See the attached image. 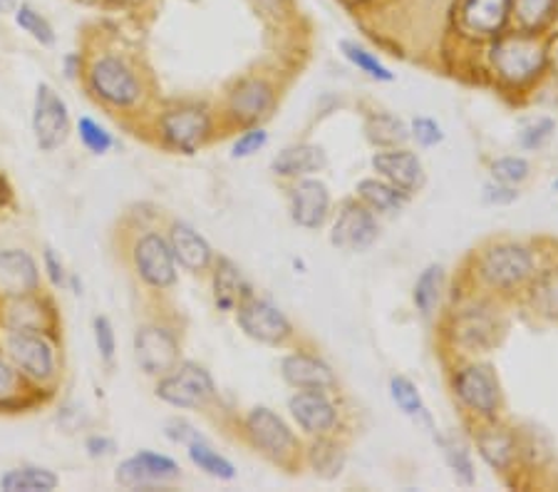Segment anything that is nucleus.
<instances>
[{
    "label": "nucleus",
    "mask_w": 558,
    "mask_h": 492,
    "mask_svg": "<svg viewBox=\"0 0 558 492\" xmlns=\"http://www.w3.org/2000/svg\"><path fill=\"white\" fill-rule=\"evenodd\" d=\"M492 65L511 85H524L546 68V45L536 33L499 35L492 45Z\"/></svg>",
    "instance_id": "nucleus-1"
},
{
    "label": "nucleus",
    "mask_w": 558,
    "mask_h": 492,
    "mask_svg": "<svg viewBox=\"0 0 558 492\" xmlns=\"http://www.w3.org/2000/svg\"><path fill=\"white\" fill-rule=\"evenodd\" d=\"M89 89L97 100L112 107H132L140 103L142 85L134 70L117 56H102L89 65Z\"/></svg>",
    "instance_id": "nucleus-2"
},
{
    "label": "nucleus",
    "mask_w": 558,
    "mask_h": 492,
    "mask_svg": "<svg viewBox=\"0 0 558 492\" xmlns=\"http://www.w3.org/2000/svg\"><path fill=\"white\" fill-rule=\"evenodd\" d=\"M246 435L251 445L274 463L288 465L295 458V453H299V441H295L291 428L286 425V420L281 416H276L274 410L266 406L251 410L246 418Z\"/></svg>",
    "instance_id": "nucleus-3"
},
{
    "label": "nucleus",
    "mask_w": 558,
    "mask_h": 492,
    "mask_svg": "<svg viewBox=\"0 0 558 492\" xmlns=\"http://www.w3.org/2000/svg\"><path fill=\"white\" fill-rule=\"evenodd\" d=\"M214 391L209 371L196 363H179L157 383V396L174 408H202L214 398Z\"/></svg>",
    "instance_id": "nucleus-4"
},
{
    "label": "nucleus",
    "mask_w": 558,
    "mask_h": 492,
    "mask_svg": "<svg viewBox=\"0 0 558 492\" xmlns=\"http://www.w3.org/2000/svg\"><path fill=\"white\" fill-rule=\"evenodd\" d=\"M179 338L172 328L144 324L134 334V358L147 375H167L179 365Z\"/></svg>",
    "instance_id": "nucleus-5"
},
{
    "label": "nucleus",
    "mask_w": 558,
    "mask_h": 492,
    "mask_svg": "<svg viewBox=\"0 0 558 492\" xmlns=\"http://www.w3.org/2000/svg\"><path fill=\"white\" fill-rule=\"evenodd\" d=\"M134 268H137L140 279L151 286V289H169L177 281V259L165 239L157 231H147L134 241Z\"/></svg>",
    "instance_id": "nucleus-6"
},
{
    "label": "nucleus",
    "mask_w": 558,
    "mask_h": 492,
    "mask_svg": "<svg viewBox=\"0 0 558 492\" xmlns=\"http://www.w3.org/2000/svg\"><path fill=\"white\" fill-rule=\"evenodd\" d=\"M534 272V256L517 244H499L480 259V274L494 289H514Z\"/></svg>",
    "instance_id": "nucleus-7"
},
{
    "label": "nucleus",
    "mask_w": 558,
    "mask_h": 492,
    "mask_svg": "<svg viewBox=\"0 0 558 492\" xmlns=\"http://www.w3.org/2000/svg\"><path fill=\"white\" fill-rule=\"evenodd\" d=\"M33 132L43 152L58 149L70 132L68 105L50 85H38L33 105Z\"/></svg>",
    "instance_id": "nucleus-8"
},
{
    "label": "nucleus",
    "mask_w": 558,
    "mask_h": 492,
    "mask_svg": "<svg viewBox=\"0 0 558 492\" xmlns=\"http://www.w3.org/2000/svg\"><path fill=\"white\" fill-rule=\"evenodd\" d=\"M159 130L169 147L184 152V155H192V152L199 149L206 137H209L211 118L209 112L202 110V107H174V110L161 115Z\"/></svg>",
    "instance_id": "nucleus-9"
},
{
    "label": "nucleus",
    "mask_w": 558,
    "mask_h": 492,
    "mask_svg": "<svg viewBox=\"0 0 558 492\" xmlns=\"http://www.w3.org/2000/svg\"><path fill=\"white\" fill-rule=\"evenodd\" d=\"M457 31L474 38H499L511 21V0H457Z\"/></svg>",
    "instance_id": "nucleus-10"
},
{
    "label": "nucleus",
    "mask_w": 558,
    "mask_h": 492,
    "mask_svg": "<svg viewBox=\"0 0 558 492\" xmlns=\"http://www.w3.org/2000/svg\"><path fill=\"white\" fill-rule=\"evenodd\" d=\"M239 311V326L244 328L248 338H254L258 344H271L278 346L283 344L286 338H291L293 328L291 321L286 319V313L274 307L271 301L256 299L254 293L241 303Z\"/></svg>",
    "instance_id": "nucleus-11"
},
{
    "label": "nucleus",
    "mask_w": 558,
    "mask_h": 492,
    "mask_svg": "<svg viewBox=\"0 0 558 492\" xmlns=\"http://www.w3.org/2000/svg\"><path fill=\"white\" fill-rule=\"evenodd\" d=\"M454 393L466 408L480 416H497L501 406L499 379L492 365H466L454 375Z\"/></svg>",
    "instance_id": "nucleus-12"
},
{
    "label": "nucleus",
    "mask_w": 558,
    "mask_h": 492,
    "mask_svg": "<svg viewBox=\"0 0 558 492\" xmlns=\"http://www.w3.org/2000/svg\"><path fill=\"white\" fill-rule=\"evenodd\" d=\"M8 353L25 375L48 381L56 373V351L40 331H13L8 336Z\"/></svg>",
    "instance_id": "nucleus-13"
},
{
    "label": "nucleus",
    "mask_w": 558,
    "mask_h": 492,
    "mask_svg": "<svg viewBox=\"0 0 558 492\" xmlns=\"http://www.w3.org/2000/svg\"><path fill=\"white\" fill-rule=\"evenodd\" d=\"M377 239V221L367 204L345 202L336 224H332L330 241L345 252H365Z\"/></svg>",
    "instance_id": "nucleus-14"
},
{
    "label": "nucleus",
    "mask_w": 558,
    "mask_h": 492,
    "mask_svg": "<svg viewBox=\"0 0 558 492\" xmlns=\"http://www.w3.org/2000/svg\"><path fill=\"white\" fill-rule=\"evenodd\" d=\"M182 476L179 465L155 451H140L117 468V482L124 488H151L157 482H169Z\"/></svg>",
    "instance_id": "nucleus-15"
},
{
    "label": "nucleus",
    "mask_w": 558,
    "mask_h": 492,
    "mask_svg": "<svg viewBox=\"0 0 558 492\" xmlns=\"http://www.w3.org/2000/svg\"><path fill=\"white\" fill-rule=\"evenodd\" d=\"M291 416L308 435H328L338 423V410L326 391H299L288 400Z\"/></svg>",
    "instance_id": "nucleus-16"
},
{
    "label": "nucleus",
    "mask_w": 558,
    "mask_h": 492,
    "mask_svg": "<svg viewBox=\"0 0 558 492\" xmlns=\"http://www.w3.org/2000/svg\"><path fill=\"white\" fill-rule=\"evenodd\" d=\"M330 194L318 179H301L291 190V219L303 229H318L328 219Z\"/></svg>",
    "instance_id": "nucleus-17"
},
{
    "label": "nucleus",
    "mask_w": 558,
    "mask_h": 492,
    "mask_svg": "<svg viewBox=\"0 0 558 492\" xmlns=\"http://www.w3.org/2000/svg\"><path fill=\"white\" fill-rule=\"evenodd\" d=\"M373 167L377 169V175H383L387 182L408 194L417 192L422 182H425V172H422V163L415 152H408V149L377 152L373 157Z\"/></svg>",
    "instance_id": "nucleus-18"
},
{
    "label": "nucleus",
    "mask_w": 558,
    "mask_h": 492,
    "mask_svg": "<svg viewBox=\"0 0 558 492\" xmlns=\"http://www.w3.org/2000/svg\"><path fill=\"white\" fill-rule=\"evenodd\" d=\"M40 284L38 264L28 252L5 249L0 252V291L8 297H28Z\"/></svg>",
    "instance_id": "nucleus-19"
},
{
    "label": "nucleus",
    "mask_w": 558,
    "mask_h": 492,
    "mask_svg": "<svg viewBox=\"0 0 558 492\" xmlns=\"http://www.w3.org/2000/svg\"><path fill=\"white\" fill-rule=\"evenodd\" d=\"M274 103H276L274 87L268 85L266 80L251 77V80H244V83H239L236 89L231 93L229 112L239 122L254 124L258 120H264L266 115L271 112Z\"/></svg>",
    "instance_id": "nucleus-20"
},
{
    "label": "nucleus",
    "mask_w": 558,
    "mask_h": 492,
    "mask_svg": "<svg viewBox=\"0 0 558 492\" xmlns=\"http://www.w3.org/2000/svg\"><path fill=\"white\" fill-rule=\"evenodd\" d=\"M281 373L286 383H291L299 391H330L336 388V375H332L330 365L320 361L318 356L311 353H291L283 358Z\"/></svg>",
    "instance_id": "nucleus-21"
},
{
    "label": "nucleus",
    "mask_w": 558,
    "mask_h": 492,
    "mask_svg": "<svg viewBox=\"0 0 558 492\" xmlns=\"http://www.w3.org/2000/svg\"><path fill=\"white\" fill-rule=\"evenodd\" d=\"M169 247H172L177 262L189 268V272H204L214 259L209 241L194 227H189L186 221L172 224V229H169Z\"/></svg>",
    "instance_id": "nucleus-22"
},
{
    "label": "nucleus",
    "mask_w": 558,
    "mask_h": 492,
    "mask_svg": "<svg viewBox=\"0 0 558 492\" xmlns=\"http://www.w3.org/2000/svg\"><path fill=\"white\" fill-rule=\"evenodd\" d=\"M326 167V152L318 145H293L278 152L271 163L274 175L278 177H308Z\"/></svg>",
    "instance_id": "nucleus-23"
},
{
    "label": "nucleus",
    "mask_w": 558,
    "mask_h": 492,
    "mask_svg": "<svg viewBox=\"0 0 558 492\" xmlns=\"http://www.w3.org/2000/svg\"><path fill=\"white\" fill-rule=\"evenodd\" d=\"M214 297L221 311H236L251 297V289L244 274L233 266L229 259H219L214 274Z\"/></svg>",
    "instance_id": "nucleus-24"
},
{
    "label": "nucleus",
    "mask_w": 558,
    "mask_h": 492,
    "mask_svg": "<svg viewBox=\"0 0 558 492\" xmlns=\"http://www.w3.org/2000/svg\"><path fill=\"white\" fill-rule=\"evenodd\" d=\"M558 17V0H511V21L521 33L542 35Z\"/></svg>",
    "instance_id": "nucleus-25"
},
{
    "label": "nucleus",
    "mask_w": 558,
    "mask_h": 492,
    "mask_svg": "<svg viewBox=\"0 0 558 492\" xmlns=\"http://www.w3.org/2000/svg\"><path fill=\"white\" fill-rule=\"evenodd\" d=\"M476 447H480V455L494 470H507L514 463L517 443L504 428H487V431H482L476 435Z\"/></svg>",
    "instance_id": "nucleus-26"
},
{
    "label": "nucleus",
    "mask_w": 558,
    "mask_h": 492,
    "mask_svg": "<svg viewBox=\"0 0 558 492\" xmlns=\"http://www.w3.org/2000/svg\"><path fill=\"white\" fill-rule=\"evenodd\" d=\"M357 194L367 207L385 214L400 212L404 207V202H408V192L398 190V187L387 182V179H363V182L357 184Z\"/></svg>",
    "instance_id": "nucleus-27"
},
{
    "label": "nucleus",
    "mask_w": 558,
    "mask_h": 492,
    "mask_svg": "<svg viewBox=\"0 0 558 492\" xmlns=\"http://www.w3.org/2000/svg\"><path fill=\"white\" fill-rule=\"evenodd\" d=\"M58 476L56 472L45 470V468H15L8 470L3 478H0V488L8 492H50L58 488Z\"/></svg>",
    "instance_id": "nucleus-28"
},
{
    "label": "nucleus",
    "mask_w": 558,
    "mask_h": 492,
    "mask_svg": "<svg viewBox=\"0 0 558 492\" xmlns=\"http://www.w3.org/2000/svg\"><path fill=\"white\" fill-rule=\"evenodd\" d=\"M454 331H457L459 344L472 348V351H484V348H489L494 341H497V334H494L497 326H494V321H489L484 313H476V311L464 313V316L459 319Z\"/></svg>",
    "instance_id": "nucleus-29"
},
{
    "label": "nucleus",
    "mask_w": 558,
    "mask_h": 492,
    "mask_svg": "<svg viewBox=\"0 0 558 492\" xmlns=\"http://www.w3.org/2000/svg\"><path fill=\"white\" fill-rule=\"evenodd\" d=\"M189 458H192V463L196 465V468L204 470L206 476L211 478H219V480H233L236 478V468L223 458V455H219L214 451V447L204 441V437H199V441L189 443Z\"/></svg>",
    "instance_id": "nucleus-30"
},
{
    "label": "nucleus",
    "mask_w": 558,
    "mask_h": 492,
    "mask_svg": "<svg viewBox=\"0 0 558 492\" xmlns=\"http://www.w3.org/2000/svg\"><path fill=\"white\" fill-rule=\"evenodd\" d=\"M445 289V268L442 266H427L425 272L420 274V279L415 284V307L422 313V316H429L435 307L439 303V297H442Z\"/></svg>",
    "instance_id": "nucleus-31"
},
{
    "label": "nucleus",
    "mask_w": 558,
    "mask_h": 492,
    "mask_svg": "<svg viewBox=\"0 0 558 492\" xmlns=\"http://www.w3.org/2000/svg\"><path fill=\"white\" fill-rule=\"evenodd\" d=\"M390 396H392L395 403H398V408L402 410L404 416H410L415 420L422 418V420H427V423H429L425 400H422L417 386L410 379H404V375H395V379L390 381Z\"/></svg>",
    "instance_id": "nucleus-32"
},
{
    "label": "nucleus",
    "mask_w": 558,
    "mask_h": 492,
    "mask_svg": "<svg viewBox=\"0 0 558 492\" xmlns=\"http://www.w3.org/2000/svg\"><path fill=\"white\" fill-rule=\"evenodd\" d=\"M8 324L13 331H45V309L28 297H15V303L8 311Z\"/></svg>",
    "instance_id": "nucleus-33"
},
{
    "label": "nucleus",
    "mask_w": 558,
    "mask_h": 492,
    "mask_svg": "<svg viewBox=\"0 0 558 492\" xmlns=\"http://www.w3.org/2000/svg\"><path fill=\"white\" fill-rule=\"evenodd\" d=\"M13 15H15L17 28L28 33L33 40H38L40 45H52V43H56V31H52L50 21L40 11H35L33 5L21 3L13 11Z\"/></svg>",
    "instance_id": "nucleus-34"
},
{
    "label": "nucleus",
    "mask_w": 558,
    "mask_h": 492,
    "mask_svg": "<svg viewBox=\"0 0 558 492\" xmlns=\"http://www.w3.org/2000/svg\"><path fill=\"white\" fill-rule=\"evenodd\" d=\"M340 50H343V56L353 62V65L360 70V73L371 75L373 80H383V83H390L395 77L390 70H387L380 60H377L375 52L365 50L363 45H357L353 40H343L340 43Z\"/></svg>",
    "instance_id": "nucleus-35"
},
{
    "label": "nucleus",
    "mask_w": 558,
    "mask_h": 492,
    "mask_svg": "<svg viewBox=\"0 0 558 492\" xmlns=\"http://www.w3.org/2000/svg\"><path fill=\"white\" fill-rule=\"evenodd\" d=\"M367 137H371L375 145L392 147L408 140L410 134H408V128L402 124V120L383 112V115H375V118L367 122Z\"/></svg>",
    "instance_id": "nucleus-36"
},
{
    "label": "nucleus",
    "mask_w": 558,
    "mask_h": 492,
    "mask_svg": "<svg viewBox=\"0 0 558 492\" xmlns=\"http://www.w3.org/2000/svg\"><path fill=\"white\" fill-rule=\"evenodd\" d=\"M311 463H313L315 472H320V476H326V478H336L338 472L343 470L345 458H343V453H340V447L320 441V443H315V447H313Z\"/></svg>",
    "instance_id": "nucleus-37"
},
{
    "label": "nucleus",
    "mask_w": 558,
    "mask_h": 492,
    "mask_svg": "<svg viewBox=\"0 0 558 492\" xmlns=\"http://www.w3.org/2000/svg\"><path fill=\"white\" fill-rule=\"evenodd\" d=\"M442 443V451H445V458L449 463V468L457 476V480H462L464 485H472L474 482V465L470 458V451H466L464 445H459L454 441H439Z\"/></svg>",
    "instance_id": "nucleus-38"
},
{
    "label": "nucleus",
    "mask_w": 558,
    "mask_h": 492,
    "mask_svg": "<svg viewBox=\"0 0 558 492\" xmlns=\"http://www.w3.org/2000/svg\"><path fill=\"white\" fill-rule=\"evenodd\" d=\"M77 130H80V140H83V145L93 152V155H105V152H110L112 134L107 132L102 124H97L89 118H80Z\"/></svg>",
    "instance_id": "nucleus-39"
},
{
    "label": "nucleus",
    "mask_w": 558,
    "mask_h": 492,
    "mask_svg": "<svg viewBox=\"0 0 558 492\" xmlns=\"http://www.w3.org/2000/svg\"><path fill=\"white\" fill-rule=\"evenodd\" d=\"M492 177L501 184H521L529 177V163L524 157H501L492 165Z\"/></svg>",
    "instance_id": "nucleus-40"
},
{
    "label": "nucleus",
    "mask_w": 558,
    "mask_h": 492,
    "mask_svg": "<svg viewBox=\"0 0 558 492\" xmlns=\"http://www.w3.org/2000/svg\"><path fill=\"white\" fill-rule=\"evenodd\" d=\"M266 142H268V134H266L264 128H251V130L241 134L236 142H233L231 157L233 159H246L251 155H256L258 149H264Z\"/></svg>",
    "instance_id": "nucleus-41"
},
{
    "label": "nucleus",
    "mask_w": 558,
    "mask_h": 492,
    "mask_svg": "<svg viewBox=\"0 0 558 492\" xmlns=\"http://www.w3.org/2000/svg\"><path fill=\"white\" fill-rule=\"evenodd\" d=\"M554 130H556V124H554V120H536V122H531L529 128L521 132V137H519V142H521V147L524 149H538V147H544L548 140H551V134H554Z\"/></svg>",
    "instance_id": "nucleus-42"
},
{
    "label": "nucleus",
    "mask_w": 558,
    "mask_h": 492,
    "mask_svg": "<svg viewBox=\"0 0 558 492\" xmlns=\"http://www.w3.org/2000/svg\"><path fill=\"white\" fill-rule=\"evenodd\" d=\"M95 344L105 363H112L114 358V328L107 316L95 319Z\"/></svg>",
    "instance_id": "nucleus-43"
},
{
    "label": "nucleus",
    "mask_w": 558,
    "mask_h": 492,
    "mask_svg": "<svg viewBox=\"0 0 558 492\" xmlns=\"http://www.w3.org/2000/svg\"><path fill=\"white\" fill-rule=\"evenodd\" d=\"M412 137H415L422 147H435L442 142V128L432 118H415L412 120Z\"/></svg>",
    "instance_id": "nucleus-44"
},
{
    "label": "nucleus",
    "mask_w": 558,
    "mask_h": 492,
    "mask_svg": "<svg viewBox=\"0 0 558 492\" xmlns=\"http://www.w3.org/2000/svg\"><path fill=\"white\" fill-rule=\"evenodd\" d=\"M517 190H511L509 184H501V182H497V184H487L484 187V200H487L489 204H511L517 200Z\"/></svg>",
    "instance_id": "nucleus-45"
},
{
    "label": "nucleus",
    "mask_w": 558,
    "mask_h": 492,
    "mask_svg": "<svg viewBox=\"0 0 558 492\" xmlns=\"http://www.w3.org/2000/svg\"><path fill=\"white\" fill-rule=\"evenodd\" d=\"M167 435L172 437L174 443H184V445H189V443H194V441H199V437H204L199 431H194L192 425L184 423V420H174V423H169Z\"/></svg>",
    "instance_id": "nucleus-46"
},
{
    "label": "nucleus",
    "mask_w": 558,
    "mask_h": 492,
    "mask_svg": "<svg viewBox=\"0 0 558 492\" xmlns=\"http://www.w3.org/2000/svg\"><path fill=\"white\" fill-rule=\"evenodd\" d=\"M15 386H17L15 371L3 361V358H0V400L11 398L15 393Z\"/></svg>",
    "instance_id": "nucleus-47"
},
{
    "label": "nucleus",
    "mask_w": 558,
    "mask_h": 492,
    "mask_svg": "<svg viewBox=\"0 0 558 492\" xmlns=\"http://www.w3.org/2000/svg\"><path fill=\"white\" fill-rule=\"evenodd\" d=\"M45 268H48L52 284H56V286L65 284V266H62V262L56 256L52 249H45Z\"/></svg>",
    "instance_id": "nucleus-48"
},
{
    "label": "nucleus",
    "mask_w": 558,
    "mask_h": 492,
    "mask_svg": "<svg viewBox=\"0 0 558 492\" xmlns=\"http://www.w3.org/2000/svg\"><path fill=\"white\" fill-rule=\"evenodd\" d=\"M114 451V441L105 435H93L87 437V453L93 455V458H105V455H112Z\"/></svg>",
    "instance_id": "nucleus-49"
},
{
    "label": "nucleus",
    "mask_w": 558,
    "mask_h": 492,
    "mask_svg": "<svg viewBox=\"0 0 558 492\" xmlns=\"http://www.w3.org/2000/svg\"><path fill=\"white\" fill-rule=\"evenodd\" d=\"M15 8H17L15 0H0V13H11Z\"/></svg>",
    "instance_id": "nucleus-50"
},
{
    "label": "nucleus",
    "mask_w": 558,
    "mask_h": 492,
    "mask_svg": "<svg viewBox=\"0 0 558 492\" xmlns=\"http://www.w3.org/2000/svg\"><path fill=\"white\" fill-rule=\"evenodd\" d=\"M117 3H140V0H117Z\"/></svg>",
    "instance_id": "nucleus-51"
},
{
    "label": "nucleus",
    "mask_w": 558,
    "mask_h": 492,
    "mask_svg": "<svg viewBox=\"0 0 558 492\" xmlns=\"http://www.w3.org/2000/svg\"><path fill=\"white\" fill-rule=\"evenodd\" d=\"M556 190H558V179H556Z\"/></svg>",
    "instance_id": "nucleus-52"
},
{
    "label": "nucleus",
    "mask_w": 558,
    "mask_h": 492,
    "mask_svg": "<svg viewBox=\"0 0 558 492\" xmlns=\"http://www.w3.org/2000/svg\"><path fill=\"white\" fill-rule=\"evenodd\" d=\"M556 58H558V50H556Z\"/></svg>",
    "instance_id": "nucleus-53"
}]
</instances>
